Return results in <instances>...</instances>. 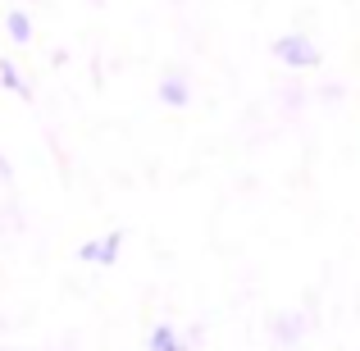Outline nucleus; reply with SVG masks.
<instances>
[{"mask_svg": "<svg viewBox=\"0 0 360 351\" xmlns=\"http://www.w3.org/2000/svg\"><path fill=\"white\" fill-rule=\"evenodd\" d=\"M0 82H5L14 96H23V91H27V87H23V78H18V69H14L9 60H0Z\"/></svg>", "mask_w": 360, "mask_h": 351, "instance_id": "6", "label": "nucleus"}, {"mask_svg": "<svg viewBox=\"0 0 360 351\" xmlns=\"http://www.w3.org/2000/svg\"><path fill=\"white\" fill-rule=\"evenodd\" d=\"M146 351H183V338H178L169 324H155V328H150V343H146Z\"/></svg>", "mask_w": 360, "mask_h": 351, "instance_id": "3", "label": "nucleus"}, {"mask_svg": "<svg viewBox=\"0 0 360 351\" xmlns=\"http://www.w3.org/2000/svg\"><path fill=\"white\" fill-rule=\"evenodd\" d=\"M119 246H123V237H119V233H105L101 242H87L78 255H82L87 264H105V269H110V264L119 260Z\"/></svg>", "mask_w": 360, "mask_h": 351, "instance_id": "2", "label": "nucleus"}, {"mask_svg": "<svg viewBox=\"0 0 360 351\" xmlns=\"http://www.w3.org/2000/svg\"><path fill=\"white\" fill-rule=\"evenodd\" d=\"M5 27H9V37H14V42H27V37H32V23H27L23 9H14V14L5 18Z\"/></svg>", "mask_w": 360, "mask_h": 351, "instance_id": "5", "label": "nucleus"}, {"mask_svg": "<svg viewBox=\"0 0 360 351\" xmlns=\"http://www.w3.org/2000/svg\"><path fill=\"white\" fill-rule=\"evenodd\" d=\"M274 60L288 64V69H315L319 64V46L310 42V37H301V32H288V37L274 42Z\"/></svg>", "mask_w": 360, "mask_h": 351, "instance_id": "1", "label": "nucleus"}, {"mask_svg": "<svg viewBox=\"0 0 360 351\" xmlns=\"http://www.w3.org/2000/svg\"><path fill=\"white\" fill-rule=\"evenodd\" d=\"M160 101H165V106H187V82L165 78L160 82Z\"/></svg>", "mask_w": 360, "mask_h": 351, "instance_id": "4", "label": "nucleus"}]
</instances>
